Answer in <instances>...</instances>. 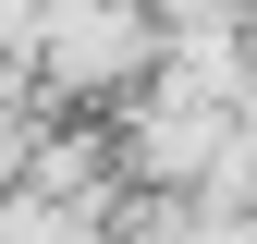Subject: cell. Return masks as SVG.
I'll list each match as a JSON object with an SVG mask.
<instances>
[{
    "instance_id": "1",
    "label": "cell",
    "mask_w": 257,
    "mask_h": 244,
    "mask_svg": "<svg viewBox=\"0 0 257 244\" xmlns=\"http://www.w3.org/2000/svg\"><path fill=\"white\" fill-rule=\"evenodd\" d=\"M49 12H86V0H49Z\"/></svg>"
}]
</instances>
